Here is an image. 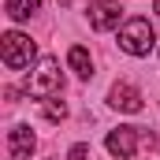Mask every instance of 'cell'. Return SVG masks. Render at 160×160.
Returning <instances> with one entry per match:
<instances>
[{
    "label": "cell",
    "instance_id": "obj_1",
    "mask_svg": "<svg viewBox=\"0 0 160 160\" xmlns=\"http://www.w3.org/2000/svg\"><path fill=\"white\" fill-rule=\"evenodd\" d=\"M34 52H38L34 41L26 38V34H19V30H8V34L0 38V60H4L8 71H22V67H30Z\"/></svg>",
    "mask_w": 160,
    "mask_h": 160
},
{
    "label": "cell",
    "instance_id": "obj_2",
    "mask_svg": "<svg viewBox=\"0 0 160 160\" xmlns=\"http://www.w3.org/2000/svg\"><path fill=\"white\" fill-rule=\"evenodd\" d=\"M153 41H157V34H153V26H149V19H130L127 26L119 30V48L123 52H130V56H145L149 48H153Z\"/></svg>",
    "mask_w": 160,
    "mask_h": 160
},
{
    "label": "cell",
    "instance_id": "obj_3",
    "mask_svg": "<svg viewBox=\"0 0 160 160\" xmlns=\"http://www.w3.org/2000/svg\"><path fill=\"white\" fill-rule=\"evenodd\" d=\"M26 89L34 93V97H52V93H60L63 89V75H60V63L52 60V56H45L38 63V71L26 78Z\"/></svg>",
    "mask_w": 160,
    "mask_h": 160
},
{
    "label": "cell",
    "instance_id": "obj_4",
    "mask_svg": "<svg viewBox=\"0 0 160 160\" xmlns=\"http://www.w3.org/2000/svg\"><path fill=\"white\" fill-rule=\"evenodd\" d=\"M142 138H145V134H142L138 127H116V130L108 134V153H112V157H119V160H130Z\"/></svg>",
    "mask_w": 160,
    "mask_h": 160
},
{
    "label": "cell",
    "instance_id": "obj_5",
    "mask_svg": "<svg viewBox=\"0 0 160 160\" xmlns=\"http://www.w3.org/2000/svg\"><path fill=\"white\" fill-rule=\"evenodd\" d=\"M119 19H123V8L116 0H93V4H89V26H93L97 34L119 26Z\"/></svg>",
    "mask_w": 160,
    "mask_h": 160
},
{
    "label": "cell",
    "instance_id": "obj_6",
    "mask_svg": "<svg viewBox=\"0 0 160 160\" xmlns=\"http://www.w3.org/2000/svg\"><path fill=\"white\" fill-rule=\"evenodd\" d=\"M34 145H38V138H34V130H30V127H11V130H8V149H11V160H30Z\"/></svg>",
    "mask_w": 160,
    "mask_h": 160
},
{
    "label": "cell",
    "instance_id": "obj_7",
    "mask_svg": "<svg viewBox=\"0 0 160 160\" xmlns=\"http://www.w3.org/2000/svg\"><path fill=\"white\" fill-rule=\"evenodd\" d=\"M108 97H112V108H119V112H130V116L142 112V93H138L130 82H116Z\"/></svg>",
    "mask_w": 160,
    "mask_h": 160
},
{
    "label": "cell",
    "instance_id": "obj_8",
    "mask_svg": "<svg viewBox=\"0 0 160 160\" xmlns=\"http://www.w3.org/2000/svg\"><path fill=\"white\" fill-rule=\"evenodd\" d=\"M4 11H8V19H15V22H26L30 15L41 11V0H4Z\"/></svg>",
    "mask_w": 160,
    "mask_h": 160
},
{
    "label": "cell",
    "instance_id": "obj_9",
    "mask_svg": "<svg viewBox=\"0 0 160 160\" xmlns=\"http://www.w3.org/2000/svg\"><path fill=\"white\" fill-rule=\"evenodd\" d=\"M67 63H71V71H75L78 78H89V75H93V60H89V52H86L82 45H75V48L67 52Z\"/></svg>",
    "mask_w": 160,
    "mask_h": 160
},
{
    "label": "cell",
    "instance_id": "obj_10",
    "mask_svg": "<svg viewBox=\"0 0 160 160\" xmlns=\"http://www.w3.org/2000/svg\"><path fill=\"white\" fill-rule=\"evenodd\" d=\"M41 116H45V119H52V123H60V119H67V104H63V101L45 97V101H41Z\"/></svg>",
    "mask_w": 160,
    "mask_h": 160
},
{
    "label": "cell",
    "instance_id": "obj_11",
    "mask_svg": "<svg viewBox=\"0 0 160 160\" xmlns=\"http://www.w3.org/2000/svg\"><path fill=\"white\" fill-rule=\"evenodd\" d=\"M89 157V145H75V149H71V160H86Z\"/></svg>",
    "mask_w": 160,
    "mask_h": 160
},
{
    "label": "cell",
    "instance_id": "obj_12",
    "mask_svg": "<svg viewBox=\"0 0 160 160\" xmlns=\"http://www.w3.org/2000/svg\"><path fill=\"white\" fill-rule=\"evenodd\" d=\"M60 4H71V0H60Z\"/></svg>",
    "mask_w": 160,
    "mask_h": 160
},
{
    "label": "cell",
    "instance_id": "obj_13",
    "mask_svg": "<svg viewBox=\"0 0 160 160\" xmlns=\"http://www.w3.org/2000/svg\"><path fill=\"white\" fill-rule=\"evenodd\" d=\"M157 11H160V0H157Z\"/></svg>",
    "mask_w": 160,
    "mask_h": 160
}]
</instances>
